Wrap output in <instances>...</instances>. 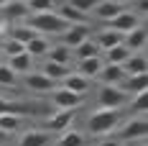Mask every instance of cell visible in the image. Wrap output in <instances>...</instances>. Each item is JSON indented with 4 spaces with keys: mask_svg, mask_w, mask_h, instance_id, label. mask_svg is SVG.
<instances>
[{
    "mask_svg": "<svg viewBox=\"0 0 148 146\" xmlns=\"http://www.w3.org/2000/svg\"><path fill=\"white\" fill-rule=\"evenodd\" d=\"M72 8H77V10H82V13H92V8L100 3V0H66Z\"/></svg>",
    "mask_w": 148,
    "mask_h": 146,
    "instance_id": "836d02e7",
    "label": "cell"
},
{
    "mask_svg": "<svg viewBox=\"0 0 148 146\" xmlns=\"http://www.w3.org/2000/svg\"><path fill=\"white\" fill-rule=\"evenodd\" d=\"M59 15L64 18V21H66V23H84V21H87V13H82V10L72 8L69 3H66V5H61Z\"/></svg>",
    "mask_w": 148,
    "mask_h": 146,
    "instance_id": "484cf974",
    "label": "cell"
},
{
    "mask_svg": "<svg viewBox=\"0 0 148 146\" xmlns=\"http://www.w3.org/2000/svg\"><path fill=\"white\" fill-rule=\"evenodd\" d=\"M21 128V118H18V113H3L0 116V131L5 133H13Z\"/></svg>",
    "mask_w": 148,
    "mask_h": 146,
    "instance_id": "83f0119b",
    "label": "cell"
},
{
    "mask_svg": "<svg viewBox=\"0 0 148 146\" xmlns=\"http://www.w3.org/2000/svg\"><path fill=\"white\" fill-rule=\"evenodd\" d=\"M97 146H120V141H110V138H107V141H100Z\"/></svg>",
    "mask_w": 148,
    "mask_h": 146,
    "instance_id": "d590c367",
    "label": "cell"
},
{
    "mask_svg": "<svg viewBox=\"0 0 148 146\" xmlns=\"http://www.w3.org/2000/svg\"><path fill=\"white\" fill-rule=\"evenodd\" d=\"M23 23H28L31 28L36 31V33H41V36H54V33H61V31L69 26V23H66V21L56 13V10H49V13H31Z\"/></svg>",
    "mask_w": 148,
    "mask_h": 146,
    "instance_id": "6da1fadb",
    "label": "cell"
},
{
    "mask_svg": "<svg viewBox=\"0 0 148 146\" xmlns=\"http://www.w3.org/2000/svg\"><path fill=\"white\" fill-rule=\"evenodd\" d=\"M0 26H3V18H0Z\"/></svg>",
    "mask_w": 148,
    "mask_h": 146,
    "instance_id": "7bdbcfd3",
    "label": "cell"
},
{
    "mask_svg": "<svg viewBox=\"0 0 148 146\" xmlns=\"http://www.w3.org/2000/svg\"><path fill=\"white\" fill-rule=\"evenodd\" d=\"M120 10H123V5H120V3H110V0H100V3L92 8V13L97 15V18H102V21H112Z\"/></svg>",
    "mask_w": 148,
    "mask_h": 146,
    "instance_id": "ffe728a7",
    "label": "cell"
},
{
    "mask_svg": "<svg viewBox=\"0 0 148 146\" xmlns=\"http://www.w3.org/2000/svg\"><path fill=\"white\" fill-rule=\"evenodd\" d=\"M23 113V105L21 102H13V100H8V98H0V116L3 113Z\"/></svg>",
    "mask_w": 148,
    "mask_h": 146,
    "instance_id": "e575fe53",
    "label": "cell"
},
{
    "mask_svg": "<svg viewBox=\"0 0 148 146\" xmlns=\"http://www.w3.org/2000/svg\"><path fill=\"white\" fill-rule=\"evenodd\" d=\"M110 23V28H115V31H120L123 36L128 33V31H133L135 26H140V15L138 13H133V10H120L112 21H107Z\"/></svg>",
    "mask_w": 148,
    "mask_h": 146,
    "instance_id": "9c48e42d",
    "label": "cell"
},
{
    "mask_svg": "<svg viewBox=\"0 0 148 146\" xmlns=\"http://www.w3.org/2000/svg\"><path fill=\"white\" fill-rule=\"evenodd\" d=\"M61 87H66V90H72V92H77V95H82L84 98V92L89 90V80L87 77H82L79 72H69L64 80L59 82Z\"/></svg>",
    "mask_w": 148,
    "mask_h": 146,
    "instance_id": "8fae6325",
    "label": "cell"
},
{
    "mask_svg": "<svg viewBox=\"0 0 148 146\" xmlns=\"http://www.w3.org/2000/svg\"><path fill=\"white\" fill-rule=\"evenodd\" d=\"M125 82V92H143L148 90V72H140V74H128V80H123Z\"/></svg>",
    "mask_w": 148,
    "mask_h": 146,
    "instance_id": "7402d4cb",
    "label": "cell"
},
{
    "mask_svg": "<svg viewBox=\"0 0 148 146\" xmlns=\"http://www.w3.org/2000/svg\"><path fill=\"white\" fill-rule=\"evenodd\" d=\"M23 77H26V82H23V85H26L31 92H38V95L51 92V90L56 87V82H54V80H49L44 72H33V69H31V72L23 74Z\"/></svg>",
    "mask_w": 148,
    "mask_h": 146,
    "instance_id": "ba28073f",
    "label": "cell"
},
{
    "mask_svg": "<svg viewBox=\"0 0 148 146\" xmlns=\"http://www.w3.org/2000/svg\"><path fill=\"white\" fill-rule=\"evenodd\" d=\"M44 74L59 85L61 80L69 74V67H66V64H56V62H49V59H46V62H44Z\"/></svg>",
    "mask_w": 148,
    "mask_h": 146,
    "instance_id": "603a6c76",
    "label": "cell"
},
{
    "mask_svg": "<svg viewBox=\"0 0 148 146\" xmlns=\"http://www.w3.org/2000/svg\"><path fill=\"white\" fill-rule=\"evenodd\" d=\"M97 102H100V108L120 110L128 102V95H125V90L115 87V85H102V87L97 90Z\"/></svg>",
    "mask_w": 148,
    "mask_h": 146,
    "instance_id": "3957f363",
    "label": "cell"
},
{
    "mask_svg": "<svg viewBox=\"0 0 148 146\" xmlns=\"http://www.w3.org/2000/svg\"><path fill=\"white\" fill-rule=\"evenodd\" d=\"M51 102L56 110H77L82 105V95H77L66 87H54L51 90Z\"/></svg>",
    "mask_w": 148,
    "mask_h": 146,
    "instance_id": "5b68a950",
    "label": "cell"
},
{
    "mask_svg": "<svg viewBox=\"0 0 148 146\" xmlns=\"http://www.w3.org/2000/svg\"><path fill=\"white\" fill-rule=\"evenodd\" d=\"M5 3H8V0H0V8H3V5H5Z\"/></svg>",
    "mask_w": 148,
    "mask_h": 146,
    "instance_id": "ab89813d",
    "label": "cell"
},
{
    "mask_svg": "<svg viewBox=\"0 0 148 146\" xmlns=\"http://www.w3.org/2000/svg\"><path fill=\"white\" fill-rule=\"evenodd\" d=\"M33 36H38V33H36V31L31 28L28 23H21V26H15V28L10 31V39L21 41V44H28V41L33 39Z\"/></svg>",
    "mask_w": 148,
    "mask_h": 146,
    "instance_id": "4316f807",
    "label": "cell"
},
{
    "mask_svg": "<svg viewBox=\"0 0 148 146\" xmlns=\"http://www.w3.org/2000/svg\"><path fill=\"white\" fill-rule=\"evenodd\" d=\"M120 123V110H110V108H97L92 116L87 118V131L92 136H107L118 128Z\"/></svg>",
    "mask_w": 148,
    "mask_h": 146,
    "instance_id": "7a4b0ae2",
    "label": "cell"
},
{
    "mask_svg": "<svg viewBox=\"0 0 148 146\" xmlns=\"http://www.w3.org/2000/svg\"><path fill=\"white\" fill-rule=\"evenodd\" d=\"M18 146H49V131H41V128H31L21 136Z\"/></svg>",
    "mask_w": 148,
    "mask_h": 146,
    "instance_id": "9a60e30c",
    "label": "cell"
},
{
    "mask_svg": "<svg viewBox=\"0 0 148 146\" xmlns=\"http://www.w3.org/2000/svg\"><path fill=\"white\" fill-rule=\"evenodd\" d=\"M105 54H107V64H123L133 51H130L125 44H118V46H112V49H107Z\"/></svg>",
    "mask_w": 148,
    "mask_h": 146,
    "instance_id": "d4e9b609",
    "label": "cell"
},
{
    "mask_svg": "<svg viewBox=\"0 0 148 146\" xmlns=\"http://www.w3.org/2000/svg\"><path fill=\"white\" fill-rule=\"evenodd\" d=\"M21 3H28V0H21Z\"/></svg>",
    "mask_w": 148,
    "mask_h": 146,
    "instance_id": "b9f144b4",
    "label": "cell"
},
{
    "mask_svg": "<svg viewBox=\"0 0 148 146\" xmlns=\"http://www.w3.org/2000/svg\"><path fill=\"white\" fill-rule=\"evenodd\" d=\"M146 133H148L146 116H133L120 128V141H140V138H146Z\"/></svg>",
    "mask_w": 148,
    "mask_h": 146,
    "instance_id": "277c9868",
    "label": "cell"
},
{
    "mask_svg": "<svg viewBox=\"0 0 148 146\" xmlns=\"http://www.w3.org/2000/svg\"><path fill=\"white\" fill-rule=\"evenodd\" d=\"M97 46H100V51H107V49H112V46H118V44H123V33L120 31H115V28H102L100 33H97Z\"/></svg>",
    "mask_w": 148,
    "mask_h": 146,
    "instance_id": "7c38bea8",
    "label": "cell"
},
{
    "mask_svg": "<svg viewBox=\"0 0 148 146\" xmlns=\"http://www.w3.org/2000/svg\"><path fill=\"white\" fill-rule=\"evenodd\" d=\"M74 118H77V110H56L54 116L46 118L44 128L49 133H64V131L72 128V120H74Z\"/></svg>",
    "mask_w": 148,
    "mask_h": 146,
    "instance_id": "8992f818",
    "label": "cell"
},
{
    "mask_svg": "<svg viewBox=\"0 0 148 146\" xmlns=\"http://www.w3.org/2000/svg\"><path fill=\"white\" fill-rule=\"evenodd\" d=\"M59 36H61V44L64 46L74 49V46L82 44L84 39H89V28H87V23H69Z\"/></svg>",
    "mask_w": 148,
    "mask_h": 146,
    "instance_id": "52a82bcc",
    "label": "cell"
},
{
    "mask_svg": "<svg viewBox=\"0 0 148 146\" xmlns=\"http://www.w3.org/2000/svg\"><path fill=\"white\" fill-rule=\"evenodd\" d=\"M15 77H18V74H15L8 64H0V85H3V87H13Z\"/></svg>",
    "mask_w": 148,
    "mask_h": 146,
    "instance_id": "d6a6232c",
    "label": "cell"
},
{
    "mask_svg": "<svg viewBox=\"0 0 148 146\" xmlns=\"http://www.w3.org/2000/svg\"><path fill=\"white\" fill-rule=\"evenodd\" d=\"M120 67H123V72H125V74H140V72H148V62H146V57H143V54H135V51H133L128 59H125Z\"/></svg>",
    "mask_w": 148,
    "mask_h": 146,
    "instance_id": "ac0fdd59",
    "label": "cell"
},
{
    "mask_svg": "<svg viewBox=\"0 0 148 146\" xmlns=\"http://www.w3.org/2000/svg\"><path fill=\"white\" fill-rule=\"evenodd\" d=\"M130 110H133V116H146V110H148V90L135 92V100H133V105H130Z\"/></svg>",
    "mask_w": 148,
    "mask_h": 146,
    "instance_id": "4dcf8cb0",
    "label": "cell"
},
{
    "mask_svg": "<svg viewBox=\"0 0 148 146\" xmlns=\"http://www.w3.org/2000/svg\"><path fill=\"white\" fill-rule=\"evenodd\" d=\"M97 77L102 80L105 85H118V82L125 80V72H123V67H120V64H105L102 69L97 72Z\"/></svg>",
    "mask_w": 148,
    "mask_h": 146,
    "instance_id": "e0dca14e",
    "label": "cell"
},
{
    "mask_svg": "<svg viewBox=\"0 0 148 146\" xmlns=\"http://www.w3.org/2000/svg\"><path fill=\"white\" fill-rule=\"evenodd\" d=\"M5 138H8V133H5V131H0V144H5Z\"/></svg>",
    "mask_w": 148,
    "mask_h": 146,
    "instance_id": "74e56055",
    "label": "cell"
},
{
    "mask_svg": "<svg viewBox=\"0 0 148 146\" xmlns=\"http://www.w3.org/2000/svg\"><path fill=\"white\" fill-rule=\"evenodd\" d=\"M59 146H84V136L79 131H72L69 128V131H64L59 136Z\"/></svg>",
    "mask_w": 148,
    "mask_h": 146,
    "instance_id": "f1b7e54d",
    "label": "cell"
},
{
    "mask_svg": "<svg viewBox=\"0 0 148 146\" xmlns=\"http://www.w3.org/2000/svg\"><path fill=\"white\" fill-rule=\"evenodd\" d=\"M72 51H74V57H77V62L79 59H89V57H100V46H97L95 39H84L79 46H74Z\"/></svg>",
    "mask_w": 148,
    "mask_h": 146,
    "instance_id": "44dd1931",
    "label": "cell"
},
{
    "mask_svg": "<svg viewBox=\"0 0 148 146\" xmlns=\"http://www.w3.org/2000/svg\"><path fill=\"white\" fill-rule=\"evenodd\" d=\"M46 57H49V62H56V64H66L69 67L72 59H74V51L69 46H64V44H56V46H49Z\"/></svg>",
    "mask_w": 148,
    "mask_h": 146,
    "instance_id": "2e32d148",
    "label": "cell"
},
{
    "mask_svg": "<svg viewBox=\"0 0 148 146\" xmlns=\"http://www.w3.org/2000/svg\"><path fill=\"white\" fill-rule=\"evenodd\" d=\"M0 18H3V23H5V21H8V23L26 21V18H28V8H26V3H21V0H8V3L0 8Z\"/></svg>",
    "mask_w": 148,
    "mask_h": 146,
    "instance_id": "30bf717a",
    "label": "cell"
},
{
    "mask_svg": "<svg viewBox=\"0 0 148 146\" xmlns=\"http://www.w3.org/2000/svg\"><path fill=\"white\" fill-rule=\"evenodd\" d=\"M8 57H15V54H21V51H26V44H21V41H15V39H5L3 46H0Z\"/></svg>",
    "mask_w": 148,
    "mask_h": 146,
    "instance_id": "1f68e13d",
    "label": "cell"
},
{
    "mask_svg": "<svg viewBox=\"0 0 148 146\" xmlns=\"http://www.w3.org/2000/svg\"><path fill=\"white\" fill-rule=\"evenodd\" d=\"M110 3H120V5H123V3H128V0H110Z\"/></svg>",
    "mask_w": 148,
    "mask_h": 146,
    "instance_id": "f35d334b",
    "label": "cell"
},
{
    "mask_svg": "<svg viewBox=\"0 0 148 146\" xmlns=\"http://www.w3.org/2000/svg\"><path fill=\"white\" fill-rule=\"evenodd\" d=\"M0 64H3V54H0Z\"/></svg>",
    "mask_w": 148,
    "mask_h": 146,
    "instance_id": "60d3db41",
    "label": "cell"
},
{
    "mask_svg": "<svg viewBox=\"0 0 148 146\" xmlns=\"http://www.w3.org/2000/svg\"><path fill=\"white\" fill-rule=\"evenodd\" d=\"M49 46H51V44H49V39L38 33V36H33V39H31L28 44H26V51H28L31 57H46Z\"/></svg>",
    "mask_w": 148,
    "mask_h": 146,
    "instance_id": "cb8c5ba5",
    "label": "cell"
},
{
    "mask_svg": "<svg viewBox=\"0 0 148 146\" xmlns=\"http://www.w3.org/2000/svg\"><path fill=\"white\" fill-rule=\"evenodd\" d=\"M123 44L128 46L130 51H140L146 46V26H135L133 31H128L123 36Z\"/></svg>",
    "mask_w": 148,
    "mask_h": 146,
    "instance_id": "5bb4252c",
    "label": "cell"
},
{
    "mask_svg": "<svg viewBox=\"0 0 148 146\" xmlns=\"http://www.w3.org/2000/svg\"><path fill=\"white\" fill-rule=\"evenodd\" d=\"M5 39H8V33H5V28L0 26V46H3V41H5Z\"/></svg>",
    "mask_w": 148,
    "mask_h": 146,
    "instance_id": "8d00e7d4",
    "label": "cell"
},
{
    "mask_svg": "<svg viewBox=\"0 0 148 146\" xmlns=\"http://www.w3.org/2000/svg\"><path fill=\"white\" fill-rule=\"evenodd\" d=\"M26 8H28V13H49L56 8V0H28Z\"/></svg>",
    "mask_w": 148,
    "mask_h": 146,
    "instance_id": "f546056e",
    "label": "cell"
},
{
    "mask_svg": "<svg viewBox=\"0 0 148 146\" xmlns=\"http://www.w3.org/2000/svg\"><path fill=\"white\" fill-rule=\"evenodd\" d=\"M8 67H10L15 74H28L31 69H33V57H31L28 51H21V54H15V57H8Z\"/></svg>",
    "mask_w": 148,
    "mask_h": 146,
    "instance_id": "4fadbf2b",
    "label": "cell"
},
{
    "mask_svg": "<svg viewBox=\"0 0 148 146\" xmlns=\"http://www.w3.org/2000/svg\"><path fill=\"white\" fill-rule=\"evenodd\" d=\"M100 69H102V59L100 57H89V59H79L77 62V72L82 74V77H87V80L97 77Z\"/></svg>",
    "mask_w": 148,
    "mask_h": 146,
    "instance_id": "d6986e66",
    "label": "cell"
}]
</instances>
